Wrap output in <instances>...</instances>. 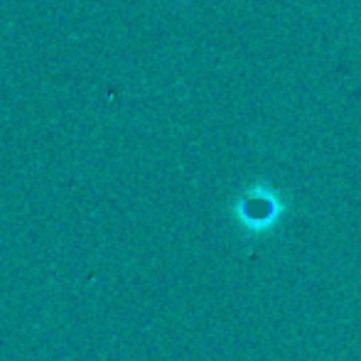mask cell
Listing matches in <instances>:
<instances>
[{
  "label": "cell",
  "instance_id": "1",
  "mask_svg": "<svg viewBox=\"0 0 361 361\" xmlns=\"http://www.w3.org/2000/svg\"><path fill=\"white\" fill-rule=\"evenodd\" d=\"M281 200L273 190L258 185L253 190H248L246 195L238 200V221L243 224L251 231H263V228H271L273 224L281 216Z\"/></svg>",
  "mask_w": 361,
  "mask_h": 361
}]
</instances>
